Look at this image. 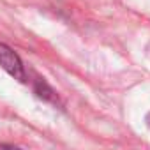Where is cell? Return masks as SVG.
I'll return each mask as SVG.
<instances>
[{
	"label": "cell",
	"mask_w": 150,
	"mask_h": 150,
	"mask_svg": "<svg viewBox=\"0 0 150 150\" xmlns=\"http://www.w3.org/2000/svg\"><path fill=\"white\" fill-rule=\"evenodd\" d=\"M0 65H2L14 80L25 81V69L21 64V58L14 50H11L7 44L0 42Z\"/></svg>",
	"instance_id": "obj_1"
},
{
	"label": "cell",
	"mask_w": 150,
	"mask_h": 150,
	"mask_svg": "<svg viewBox=\"0 0 150 150\" xmlns=\"http://www.w3.org/2000/svg\"><path fill=\"white\" fill-rule=\"evenodd\" d=\"M0 150H20L18 146H13V145H2L0 146Z\"/></svg>",
	"instance_id": "obj_2"
}]
</instances>
